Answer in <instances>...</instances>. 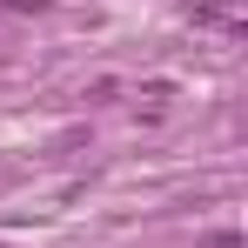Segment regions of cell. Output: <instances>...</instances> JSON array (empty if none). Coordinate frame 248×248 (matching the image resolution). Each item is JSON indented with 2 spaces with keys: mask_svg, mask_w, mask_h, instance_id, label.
Segmentation results:
<instances>
[{
  "mask_svg": "<svg viewBox=\"0 0 248 248\" xmlns=\"http://www.w3.org/2000/svg\"><path fill=\"white\" fill-rule=\"evenodd\" d=\"M7 7H14V14H47L54 0H7Z\"/></svg>",
  "mask_w": 248,
  "mask_h": 248,
  "instance_id": "1",
  "label": "cell"
},
{
  "mask_svg": "<svg viewBox=\"0 0 248 248\" xmlns=\"http://www.w3.org/2000/svg\"><path fill=\"white\" fill-rule=\"evenodd\" d=\"M208 248H242V235H208Z\"/></svg>",
  "mask_w": 248,
  "mask_h": 248,
  "instance_id": "2",
  "label": "cell"
}]
</instances>
